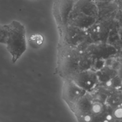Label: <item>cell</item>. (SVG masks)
Masks as SVG:
<instances>
[{
    "label": "cell",
    "instance_id": "cell-1",
    "mask_svg": "<svg viewBox=\"0 0 122 122\" xmlns=\"http://www.w3.org/2000/svg\"><path fill=\"white\" fill-rule=\"evenodd\" d=\"M81 52L77 47L58 43L56 72L63 80L71 79L80 71Z\"/></svg>",
    "mask_w": 122,
    "mask_h": 122
},
{
    "label": "cell",
    "instance_id": "cell-2",
    "mask_svg": "<svg viewBox=\"0 0 122 122\" xmlns=\"http://www.w3.org/2000/svg\"><path fill=\"white\" fill-rule=\"evenodd\" d=\"M6 49L11 56L15 63L27 49L26 30L23 24L17 20H12L6 24Z\"/></svg>",
    "mask_w": 122,
    "mask_h": 122
},
{
    "label": "cell",
    "instance_id": "cell-3",
    "mask_svg": "<svg viewBox=\"0 0 122 122\" xmlns=\"http://www.w3.org/2000/svg\"><path fill=\"white\" fill-rule=\"evenodd\" d=\"M75 1L74 0H54L52 12L58 31L68 25L69 17Z\"/></svg>",
    "mask_w": 122,
    "mask_h": 122
},
{
    "label": "cell",
    "instance_id": "cell-4",
    "mask_svg": "<svg viewBox=\"0 0 122 122\" xmlns=\"http://www.w3.org/2000/svg\"><path fill=\"white\" fill-rule=\"evenodd\" d=\"M88 92L71 79L63 80L62 98L70 109Z\"/></svg>",
    "mask_w": 122,
    "mask_h": 122
},
{
    "label": "cell",
    "instance_id": "cell-5",
    "mask_svg": "<svg viewBox=\"0 0 122 122\" xmlns=\"http://www.w3.org/2000/svg\"><path fill=\"white\" fill-rule=\"evenodd\" d=\"M59 43L74 47L81 45L85 37L83 29L70 25L59 31Z\"/></svg>",
    "mask_w": 122,
    "mask_h": 122
},
{
    "label": "cell",
    "instance_id": "cell-6",
    "mask_svg": "<svg viewBox=\"0 0 122 122\" xmlns=\"http://www.w3.org/2000/svg\"><path fill=\"white\" fill-rule=\"evenodd\" d=\"M71 80L87 92L95 88L99 82L96 72L90 69L79 71Z\"/></svg>",
    "mask_w": 122,
    "mask_h": 122
},
{
    "label": "cell",
    "instance_id": "cell-7",
    "mask_svg": "<svg viewBox=\"0 0 122 122\" xmlns=\"http://www.w3.org/2000/svg\"><path fill=\"white\" fill-rule=\"evenodd\" d=\"M92 101L87 93L71 109L79 121H92L91 108Z\"/></svg>",
    "mask_w": 122,
    "mask_h": 122
},
{
    "label": "cell",
    "instance_id": "cell-8",
    "mask_svg": "<svg viewBox=\"0 0 122 122\" xmlns=\"http://www.w3.org/2000/svg\"><path fill=\"white\" fill-rule=\"evenodd\" d=\"M96 18L88 16L72 9L68 19V25L84 30L90 28L96 21Z\"/></svg>",
    "mask_w": 122,
    "mask_h": 122
},
{
    "label": "cell",
    "instance_id": "cell-9",
    "mask_svg": "<svg viewBox=\"0 0 122 122\" xmlns=\"http://www.w3.org/2000/svg\"><path fill=\"white\" fill-rule=\"evenodd\" d=\"M84 52L98 59H103L115 54L116 50L112 45L104 43H97L89 46Z\"/></svg>",
    "mask_w": 122,
    "mask_h": 122
},
{
    "label": "cell",
    "instance_id": "cell-10",
    "mask_svg": "<svg viewBox=\"0 0 122 122\" xmlns=\"http://www.w3.org/2000/svg\"><path fill=\"white\" fill-rule=\"evenodd\" d=\"M73 8L86 15L96 18L99 14L98 7L93 0H78L75 1Z\"/></svg>",
    "mask_w": 122,
    "mask_h": 122
},
{
    "label": "cell",
    "instance_id": "cell-11",
    "mask_svg": "<svg viewBox=\"0 0 122 122\" xmlns=\"http://www.w3.org/2000/svg\"><path fill=\"white\" fill-rule=\"evenodd\" d=\"M106 102L111 108H115L122 105V91L114 90L107 98Z\"/></svg>",
    "mask_w": 122,
    "mask_h": 122
},
{
    "label": "cell",
    "instance_id": "cell-12",
    "mask_svg": "<svg viewBox=\"0 0 122 122\" xmlns=\"http://www.w3.org/2000/svg\"><path fill=\"white\" fill-rule=\"evenodd\" d=\"M97 74L99 81L104 83L105 84L118 75L117 72L112 69L109 67H102L97 72Z\"/></svg>",
    "mask_w": 122,
    "mask_h": 122
},
{
    "label": "cell",
    "instance_id": "cell-13",
    "mask_svg": "<svg viewBox=\"0 0 122 122\" xmlns=\"http://www.w3.org/2000/svg\"><path fill=\"white\" fill-rule=\"evenodd\" d=\"M105 84L108 87L114 90H121L122 87V79L118 74L107 81Z\"/></svg>",
    "mask_w": 122,
    "mask_h": 122
},
{
    "label": "cell",
    "instance_id": "cell-14",
    "mask_svg": "<svg viewBox=\"0 0 122 122\" xmlns=\"http://www.w3.org/2000/svg\"><path fill=\"white\" fill-rule=\"evenodd\" d=\"M7 37L6 25L0 24V43H6Z\"/></svg>",
    "mask_w": 122,
    "mask_h": 122
},
{
    "label": "cell",
    "instance_id": "cell-15",
    "mask_svg": "<svg viewBox=\"0 0 122 122\" xmlns=\"http://www.w3.org/2000/svg\"><path fill=\"white\" fill-rule=\"evenodd\" d=\"M112 118L117 119H122V105L113 108L112 113Z\"/></svg>",
    "mask_w": 122,
    "mask_h": 122
},
{
    "label": "cell",
    "instance_id": "cell-16",
    "mask_svg": "<svg viewBox=\"0 0 122 122\" xmlns=\"http://www.w3.org/2000/svg\"></svg>",
    "mask_w": 122,
    "mask_h": 122
},
{
    "label": "cell",
    "instance_id": "cell-17",
    "mask_svg": "<svg viewBox=\"0 0 122 122\" xmlns=\"http://www.w3.org/2000/svg\"><path fill=\"white\" fill-rule=\"evenodd\" d=\"M75 0V1H77V0Z\"/></svg>",
    "mask_w": 122,
    "mask_h": 122
},
{
    "label": "cell",
    "instance_id": "cell-18",
    "mask_svg": "<svg viewBox=\"0 0 122 122\" xmlns=\"http://www.w3.org/2000/svg\"><path fill=\"white\" fill-rule=\"evenodd\" d=\"M121 90L122 91V89H121Z\"/></svg>",
    "mask_w": 122,
    "mask_h": 122
}]
</instances>
